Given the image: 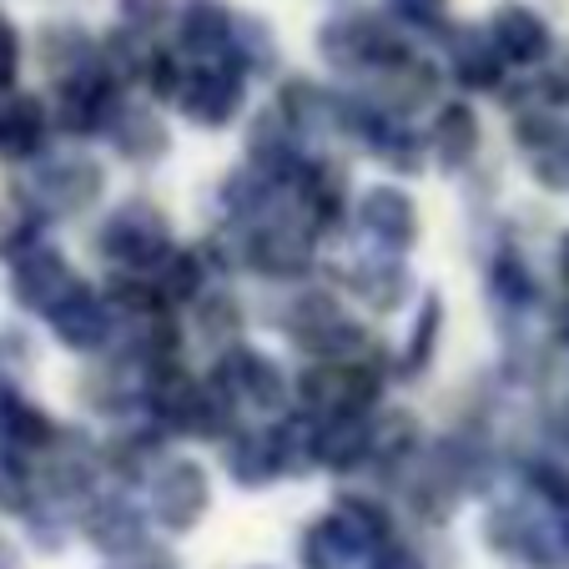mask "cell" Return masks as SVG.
Returning <instances> with one entry per match:
<instances>
[{
  "label": "cell",
  "instance_id": "1",
  "mask_svg": "<svg viewBox=\"0 0 569 569\" xmlns=\"http://www.w3.org/2000/svg\"><path fill=\"white\" fill-rule=\"evenodd\" d=\"M101 167L97 161H87V157H61V161H46L41 172H36V187H31V197H36V212H51V217H66V212H76V207H87L91 197L101 192Z\"/></svg>",
  "mask_w": 569,
  "mask_h": 569
},
{
  "label": "cell",
  "instance_id": "2",
  "mask_svg": "<svg viewBox=\"0 0 569 569\" xmlns=\"http://www.w3.org/2000/svg\"><path fill=\"white\" fill-rule=\"evenodd\" d=\"M71 288H76V278H71V268H66L61 252H51V248H26L21 258H16L11 298L21 302V308L51 312Z\"/></svg>",
  "mask_w": 569,
  "mask_h": 569
},
{
  "label": "cell",
  "instance_id": "3",
  "mask_svg": "<svg viewBox=\"0 0 569 569\" xmlns=\"http://www.w3.org/2000/svg\"><path fill=\"white\" fill-rule=\"evenodd\" d=\"M101 248H107V258L131 262V268H141V262H157L161 252H167V222H161L151 207L127 202L107 222V232H101Z\"/></svg>",
  "mask_w": 569,
  "mask_h": 569
},
{
  "label": "cell",
  "instance_id": "4",
  "mask_svg": "<svg viewBox=\"0 0 569 569\" xmlns=\"http://www.w3.org/2000/svg\"><path fill=\"white\" fill-rule=\"evenodd\" d=\"M187 107V117L197 121V127H227L232 121V111L242 107V71H227V66H202V71H192L182 81V97H177Z\"/></svg>",
  "mask_w": 569,
  "mask_h": 569
},
{
  "label": "cell",
  "instance_id": "5",
  "mask_svg": "<svg viewBox=\"0 0 569 569\" xmlns=\"http://www.w3.org/2000/svg\"><path fill=\"white\" fill-rule=\"evenodd\" d=\"M46 318H51V333L61 338L66 348H76V353L101 348V338L111 333V312L101 308V298L91 288H81V282H76V288L66 292V298L56 302Z\"/></svg>",
  "mask_w": 569,
  "mask_h": 569
},
{
  "label": "cell",
  "instance_id": "6",
  "mask_svg": "<svg viewBox=\"0 0 569 569\" xmlns=\"http://www.w3.org/2000/svg\"><path fill=\"white\" fill-rule=\"evenodd\" d=\"M489 41L499 46V56L505 61H519V66H535L549 56V26L539 21L529 6H519V0H509V6H499L495 21H489Z\"/></svg>",
  "mask_w": 569,
  "mask_h": 569
},
{
  "label": "cell",
  "instance_id": "7",
  "mask_svg": "<svg viewBox=\"0 0 569 569\" xmlns=\"http://www.w3.org/2000/svg\"><path fill=\"white\" fill-rule=\"evenodd\" d=\"M358 227L373 237L378 248H409L419 217H413V202L403 192H393V187H373V192L358 202Z\"/></svg>",
  "mask_w": 569,
  "mask_h": 569
},
{
  "label": "cell",
  "instance_id": "8",
  "mask_svg": "<svg viewBox=\"0 0 569 569\" xmlns=\"http://www.w3.org/2000/svg\"><path fill=\"white\" fill-rule=\"evenodd\" d=\"M202 509H207L202 469H192V463H172V469L161 473V483H157V515L167 519L172 529H187V525H197Z\"/></svg>",
  "mask_w": 569,
  "mask_h": 569
},
{
  "label": "cell",
  "instance_id": "9",
  "mask_svg": "<svg viewBox=\"0 0 569 569\" xmlns=\"http://www.w3.org/2000/svg\"><path fill=\"white\" fill-rule=\"evenodd\" d=\"M46 141V111L36 97H11L0 107V157L6 161H26L36 157Z\"/></svg>",
  "mask_w": 569,
  "mask_h": 569
},
{
  "label": "cell",
  "instance_id": "10",
  "mask_svg": "<svg viewBox=\"0 0 569 569\" xmlns=\"http://www.w3.org/2000/svg\"><path fill=\"white\" fill-rule=\"evenodd\" d=\"M358 549H363V539L353 535V525H348L343 515H328L308 529V539H302V565L308 569H348L358 559Z\"/></svg>",
  "mask_w": 569,
  "mask_h": 569
},
{
  "label": "cell",
  "instance_id": "11",
  "mask_svg": "<svg viewBox=\"0 0 569 569\" xmlns=\"http://www.w3.org/2000/svg\"><path fill=\"white\" fill-rule=\"evenodd\" d=\"M499 46L483 41L479 31H463L459 41L449 46V66H453V81L469 91H483V87H499Z\"/></svg>",
  "mask_w": 569,
  "mask_h": 569
},
{
  "label": "cell",
  "instance_id": "12",
  "mask_svg": "<svg viewBox=\"0 0 569 569\" xmlns=\"http://www.w3.org/2000/svg\"><path fill=\"white\" fill-rule=\"evenodd\" d=\"M433 147H439V161L449 172L469 167L473 151H479V121H473L469 107H443L439 127H433Z\"/></svg>",
  "mask_w": 569,
  "mask_h": 569
},
{
  "label": "cell",
  "instance_id": "13",
  "mask_svg": "<svg viewBox=\"0 0 569 569\" xmlns=\"http://www.w3.org/2000/svg\"><path fill=\"white\" fill-rule=\"evenodd\" d=\"M227 36H232V16H227L222 0H187V11H182V41L187 46L222 51Z\"/></svg>",
  "mask_w": 569,
  "mask_h": 569
},
{
  "label": "cell",
  "instance_id": "14",
  "mask_svg": "<svg viewBox=\"0 0 569 569\" xmlns=\"http://www.w3.org/2000/svg\"><path fill=\"white\" fill-rule=\"evenodd\" d=\"M117 147L127 151L131 161H151L157 151H167V131H161V121H151V117H127L117 127Z\"/></svg>",
  "mask_w": 569,
  "mask_h": 569
},
{
  "label": "cell",
  "instance_id": "15",
  "mask_svg": "<svg viewBox=\"0 0 569 569\" xmlns=\"http://www.w3.org/2000/svg\"><path fill=\"white\" fill-rule=\"evenodd\" d=\"M489 282H495V298H505V302H529L535 298V272H529V262H519L515 252H505V258L495 262Z\"/></svg>",
  "mask_w": 569,
  "mask_h": 569
},
{
  "label": "cell",
  "instance_id": "16",
  "mask_svg": "<svg viewBox=\"0 0 569 569\" xmlns=\"http://www.w3.org/2000/svg\"><path fill=\"white\" fill-rule=\"evenodd\" d=\"M433 338H439V302H423V318L413 328V343H409V358H403V373H423V363L433 358Z\"/></svg>",
  "mask_w": 569,
  "mask_h": 569
},
{
  "label": "cell",
  "instance_id": "17",
  "mask_svg": "<svg viewBox=\"0 0 569 569\" xmlns=\"http://www.w3.org/2000/svg\"><path fill=\"white\" fill-rule=\"evenodd\" d=\"M16 71H21V36H16V26L0 16V91H11Z\"/></svg>",
  "mask_w": 569,
  "mask_h": 569
},
{
  "label": "cell",
  "instance_id": "18",
  "mask_svg": "<svg viewBox=\"0 0 569 569\" xmlns=\"http://www.w3.org/2000/svg\"><path fill=\"white\" fill-rule=\"evenodd\" d=\"M161 16H167V0H121V21L131 31H151Z\"/></svg>",
  "mask_w": 569,
  "mask_h": 569
},
{
  "label": "cell",
  "instance_id": "19",
  "mask_svg": "<svg viewBox=\"0 0 569 569\" xmlns=\"http://www.w3.org/2000/svg\"><path fill=\"white\" fill-rule=\"evenodd\" d=\"M393 11L409 26H439L443 21V0H393Z\"/></svg>",
  "mask_w": 569,
  "mask_h": 569
},
{
  "label": "cell",
  "instance_id": "20",
  "mask_svg": "<svg viewBox=\"0 0 569 569\" xmlns=\"http://www.w3.org/2000/svg\"><path fill=\"white\" fill-rule=\"evenodd\" d=\"M368 569H423L419 555H409V549H388V555H378Z\"/></svg>",
  "mask_w": 569,
  "mask_h": 569
},
{
  "label": "cell",
  "instance_id": "21",
  "mask_svg": "<svg viewBox=\"0 0 569 569\" xmlns=\"http://www.w3.org/2000/svg\"><path fill=\"white\" fill-rule=\"evenodd\" d=\"M559 268L569 272V237H565V248H559Z\"/></svg>",
  "mask_w": 569,
  "mask_h": 569
}]
</instances>
